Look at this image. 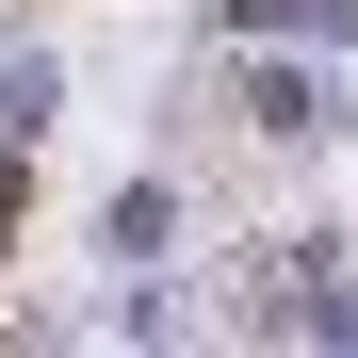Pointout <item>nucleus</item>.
<instances>
[{
	"instance_id": "nucleus-1",
	"label": "nucleus",
	"mask_w": 358,
	"mask_h": 358,
	"mask_svg": "<svg viewBox=\"0 0 358 358\" xmlns=\"http://www.w3.org/2000/svg\"><path fill=\"white\" fill-rule=\"evenodd\" d=\"M17 196H33V179H17V163H0V245H17Z\"/></svg>"
}]
</instances>
